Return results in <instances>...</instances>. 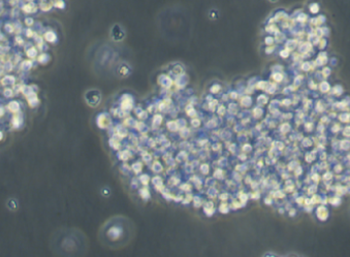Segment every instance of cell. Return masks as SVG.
<instances>
[{
  "instance_id": "obj_1",
  "label": "cell",
  "mask_w": 350,
  "mask_h": 257,
  "mask_svg": "<svg viewBox=\"0 0 350 257\" xmlns=\"http://www.w3.org/2000/svg\"><path fill=\"white\" fill-rule=\"evenodd\" d=\"M53 6H54L53 0H40L39 1V7L41 11H51Z\"/></svg>"
},
{
  "instance_id": "obj_2",
  "label": "cell",
  "mask_w": 350,
  "mask_h": 257,
  "mask_svg": "<svg viewBox=\"0 0 350 257\" xmlns=\"http://www.w3.org/2000/svg\"><path fill=\"white\" fill-rule=\"evenodd\" d=\"M44 39L49 41V43H55L57 40V35L53 31H48L44 33Z\"/></svg>"
},
{
  "instance_id": "obj_3",
  "label": "cell",
  "mask_w": 350,
  "mask_h": 257,
  "mask_svg": "<svg viewBox=\"0 0 350 257\" xmlns=\"http://www.w3.org/2000/svg\"><path fill=\"white\" fill-rule=\"evenodd\" d=\"M7 108L12 113H18L19 111H20V104L18 103L17 101H12L11 103L8 104Z\"/></svg>"
},
{
  "instance_id": "obj_4",
  "label": "cell",
  "mask_w": 350,
  "mask_h": 257,
  "mask_svg": "<svg viewBox=\"0 0 350 257\" xmlns=\"http://www.w3.org/2000/svg\"><path fill=\"white\" fill-rule=\"evenodd\" d=\"M23 11L27 12V14H29V12H33L36 11V7H35V4L33 2H29L28 4L23 6Z\"/></svg>"
},
{
  "instance_id": "obj_5",
  "label": "cell",
  "mask_w": 350,
  "mask_h": 257,
  "mask_svg": "<svg viewBox=\"0 0 350 257\" xmlns=\"http://www.w3.org/2000/svg\"><path fill=\"white\" fill-rule=\"evenodd\" d=\"M319 9H320V6L317 2H313L309 5V11L310 12H312V14H318Z\"/></svg>"
},
{
  "instance_id": "obj_6",
  "label": "cell",
  "mask_w": 350,
  "mask_h": 257,
  "mask_svg": "<svg viewBox=\"0 0 350 257\" xmlns=\"http://www.w3.org/2000/svg\"><path fill=\"white\" fill-rule=\"evenodd\" d=\"M287 18V15L286 12L283 11H278L275 14V20H284V19Z\"/></svg>"
},
{
  "instance_id": "obj_7",
  "label": "cell",
  "mask_w": 350,
  "mask_h": 257,
  "mask_svg": "<svg viewBox=\"0 0 350 257\" xmlns=\"http://www.w3.org/2000/svg\"><path fill=\"white\" fill-rule=\"evenodd\" d=\"M54 6H55L56 8H59V9H64L66 6V3L64 0H55V2H54Z\"/></svg>"
},
{
  "instance_id": "obj_8",
  "label": "cell",
  "mask_w": 350,
  "mask_h": 257,
  "mask_svg": "<svg viewBox=\"0 0 350 257\" xmlns=\"http://www.w3.org/2000/svg\"><path fill=\"white\" fill-rule=\"evenodd\" d=\"M22 123H23V121L21 120V118L19 117V116H16V117H14V119H12V125H14V127L16 128L20 127Z\"/></svg>"
},
{
  "instance_id": "obj_9",
  "label": "cell",
  "mask_w": 350,
  "mask_h": 257,
  "mask_svg": "<svg viewBox=\"0 0 350 257\" xmlns=\"http://www.w3.org/2000/svg\"><path fill=\"white\" fill-rule=\"evenodd\" d=\"M49 59H50L49 55H47V54H41V55H39V57H38V62L41 64H46L48 61H49Z\"/></svg>"
},
{
  "instance_id": "obj_10",
  "label": "cell",
  "mask_w": 350,
  "mask_h": 257,
  "mask_svg": "<svg viewBox=\"0 0 350 257\" xmlns=\"http://www.w3.org/2000/svg\"><path fill=\"white\" fill-rule=\"evenodd\" d=\"M36 54H37V51L35 50L34 48H31L30 50L27 51V55H28V57H30V58H34L35 56H36Z\"/></svg>"
},
{
  "instance_id": "obj_11",
  "label": "cell",
  "mask_w": 350,
  "mask_h": 257,
  "mask_svg": "<svg viewBox=\"0 0 350 257\" xmlns=\"http://www.w3.org/2000/svg\"><path fill=\"white\" fill-rule=\"evenodd\" d=\"M31 65H32V63L30 61H24V62L22 63V68L24 70H28L31 67Z\"/></svg>"
},
{
  "instance_id": "obj_12",
  "label": "cell",
  "mask_w": 350,
  "mask_h": 257,
  "mask_svg": "<svg viewBox=\"0 0 350 257\" xmlns=\"http://www.w3.org/2000/svg\"><path fill=\"white\" fill-rule=\"evenodd\" d=\"M8 78V80H6V78H5V80H3L2 81V83L3 84H6V85H8V84H14V82H15V79L12 78V76H7Z\"/></svg>"
},
{
  "instance_id": "obj_13",
  "label": "cell",
  "mask_w": 350,
  "mask_h": 257,
  "mask_svg": "<svg viewBox=\"0 0 350 257\" xmlns=\"http://www.w3.org/2000/svg\"><path fill=\"white\" fill-rule=\"evenodd\" d=\"M307 19H308V16L306 14H301V15L297 16V20L300 21V22H303V21L305 22V21H307Z\"/></svg>"
},
{
  "instance_id": "obj_14",
  "label": "cell",
  "mask_w": 350,
  "mask_h": 257,
  "mask_svg": "<svg viewBox=\"0 0 350 257\" xmlns=\"http://www.w3.org/2000/svg\"><path fill=\"white\" fill-rule=\"evenodd\" d=\"M265 44H273V43H274V37H272V36H268V37H265Z\"/></svg>"
},
{
  "instance_id": "obj_15",
  "label": "cell",
  "mask_w": 350,
  "mask_h": 257,
  "mask_svg": "<svg viewBox=\"0 0 350 257\" xmlns=\"http://www.w3.org/2000/svg\"><path fill=\"white\" fill-rule=\"evenodd\" d=\"M25 23H26L27 26H31V25L33 24V19H31V18H26V19H25Z\"/></svg>"
},
{
  "instance_id": "obj_16",
  "label": "cell",
  "mask_w": 350,
  "mask_h": 257,
  "mask_svg": "<svg viewBox=\"0 0 350 257\" xmlns=\"http://www.w3.org/2000/svg\"><path fill=\"white\" fill-rule=\"evenodd\" d=\"M4 94H5V96H7V97H11V96H12V91L11 89H5Z\"/></svg>"
},
{
  "instance_id": "obj_17",
  "label": "cell",
  "mask_w": 350,
  "mask_h": 257,
  "mask_svg": "<svg viewBox=\"0 0 350 257\" xmlns=\"http://www.w3.org/2000/svg\"><path fill=\"white\" fill-rule=\"evenodd\" d=\"M280 55L282 56V57H288V52H287V50H284V51H282V52L280 53Z\"/></svg>"
},
{
  "instance_id": "obj_18",
  "label": "cell",
  "mask_w": 350,
  "mask_h": 257,
  "mask_svg": "<svg viewBox=\"0 0 350 257\" xmlns=\"http://www.w3.org/2000/svg\"><path fill=\"white\" fill-rule=\"evenodd\" d=\"M27 36L28 37L32 36V31H30V29H28V31H27Z\"/></svg>"
},
{
  "instance_id": "obj_19",
  "label": "cell",
  "mask_w": 350,
  "mask_h": 257,
  "mask_svg": "<svg viewBox=\"0 0 350 257\" xmlns=\"http://www.w3.org/2000/svg\"><path fill=\"white\" fill-rule=\"evenodd\" d=\"M269 2H272V3H275V2H277V1H279V0H269Z\"/></svg>"
},
{
  "instance_id": "obj_20",
  "label": "cell",
  "mask_w": 350,
  "mask_h": 257,
  "mask_svg": "<svg viewBox=\"0 0 350 257\" xmlns=\"http://www.w3.org/2000/svg\"><path fill=\"white\" fill-rule=\"evenodd\" d=\"M2 137H3V134H2V132H1V131H0V140H2Z\"/></svg>"
}]
</instances>
